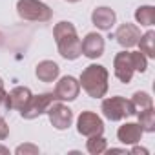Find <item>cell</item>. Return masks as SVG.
Listing matches in <instances>:
<instances>
[{"label":"cell","mask_w":155,"mask_h":155,"mask_svg":"<svg viewBox=\"0 0 155 155\" xmlns=\"http://www.w3.org/2000/svg\"><path fill=\"white\" fill-rule=\"evenodd\" d=\"M148 69V57L140 51H119L113 58V73L122 84H130L133 73H144Z\"/></svg>","instance_id":"1"},{"label":"cell","mask_w":155,"mask_h":155,"mask_svg":"<svg viewBox=\"0 0 155 155\" xmlns=\"http://www.w3.org/2000/svg\"><path fill=\"white\" fill-rule=\"evenodd\" d=\"M53 38L57 42V48H58V53L62 58L66 60H77L81 55H82V49H81V38L77 35V29L71 22L68 20H62L58 24H55L53 28Z\"/></svg>","instance_id":"2"},{"label":"cell","mask_w":155,"mask_h":155,"mask_svg":"<svg viewBox=\"0 0 155 155\" xmlns=\"http://www.w3.org/2000/svg\"><path fill=\"white\" fill-rule=\"evenodd\" d=\"M108 81H110V73H108V69L104 66H101V64H90V66H86L82 69L79 84L88 93V97H91V99H102L108 93V88H110Z\"/></svg>","instance_id":"3"},{"label":"cell","mask_w":155,"mask_h":155,"mask_svg":"<svg viewBox=\"0 0 155 155\" xmlns=\"http://www.w3.org/2000/svg\"><path fill=\"white\" fill-rule=\"evenodd\" d=\"M101 111H102V115H104L108 120H111V122L122 120V119H126V117H133V115L137 113V110H135V106L131 104V101H128V99H124V97H120V95L104 99L102 104H101Z\"/></svg>","instance_id":"4"},{"label":"cell","mask_w":155,"mask_h":155,"mask_svg":"<svg viewBox=\"0 0 155 155\" xmlns=\"http://www.w3.org/2000/svg\"><path fill=\"white\" fill-rule=\"evenodd\" d=\"M17 13L22 20L28 22H49L53 17L51 8L40 0H18Z\"/></svg>","instance_id":"5"},{"label":"cell","mask_w":155,"mask_h":155,"mask_svg":"<svg viewBox=\"0 0 155 155\" xmlns=\"http://www.w3.org/2000/svg\"><path fill=\"white\" fill-rule=\"evenodd\" d=\"M55 101H57V99H55V95H53V93H40V95H33V97L29 99V102L20 110V115H22V119H26V120H33V119H37V117L44 115V113L48 111L49 104H51V102H55Z\"/></svg>","instance_id":"6"},{"label":"cell","mask_w":155,"mask_h":155,"mask_svg":"<svg viewBox=\"0 0 155 155\" xmlns=\"http://www.w3.org/2000/svg\"><path fill=\"white\" fill-rule=\"evenodd\" d=\"M77 131L84 137L102 135L104 133V122L95 111H82L77 119Z\"/></svg>","instance_id":"7"},{"label":"cell","mask_w":155,"mask_h":155,"mask_svg":"<svg viewBox=\"0 0 155 155\" xmlns=\"http://www.w3.org/2000/svg\"><path fill=\"white\" fill-rule=\"evenodd\" d=\"M48 119L55 130H68L73 124V111L62 102H51L48 108Z\"/></svg>","instance_id":"8"},{"label":"cell","mask_w":155,"mask_h":155,"mask_svg":"<svg viewBox=\"0 0 155 155\" xmlns=\"http://www.w3.org/2000/svg\"><path fill=\"white\" fill-rule=\"evenodd\" d=\"M79 93H81V84L71 75H66L62 79H58V82L55 86V91H53L55 99L60 101V102H71L79 97Z\"/></svg>","instance_id":"9"},{"label":"cell","mask_w":155,"mask_h":155,"mask_svg":"<svg viewBox=\"0 0 155 155\" xmlns=\"http://www.w3.org/2000/svg\"><path fill=\"white\" fill-rule=\"evenodd\" d=\"M140 28L137 24H130V22H124L117 28L115 31V40L119 42V46H122L124 49H130V48H135L139 38H140Z\"/></svg>","instance_id":"10"},{"label":"cell","mask_w":155,"mask_h":155,"mask_svg":"<svg viewBox=\"0 0 155 155\" xmlns=\"http://www.w3.org/2000/svg\"><path fill=\"white\" fill-rule=\"evenodd\" d=\"M81 49H82V55L95 60L99 57L104 55V37L99 35V33H88L82 40H81Z\"/></svg>","instance_id":"11"},{"label":"cell","mask_w":155,"mask_h":155,"mask_svg":"<svg viewBox=\"0 0 155 155\" xmlns=\"http://www.w3.org/2000/svg\"><path fill=\"white\" fill-rule=\"evenodd\" d=\"M91 22L101 31H111V28L117 22V13L111 8H108V6L95 8L93 13H91Z\"/></svg>","instance_id":"12"},{"label":"cell","mask_w":155,"mask_h":155,"mask_svg":"<svg viewBox=\"0 0 155 155\" xmlns=\"http://www.w3.org/2000/svg\"><path fill=\"white\" fill-rule=\"evenodd\" d=\"M142 128L139 126V122H124L119 130H117V139L126 144V146H133L137 142H140L142 139Z\"/></svg>","instance_id":"13"},{"label":"cell","mask_w":155,"mask_h":155,"mask_svg":"<svg viewBox=\"0 0 155 155\" xmlns=\"http://www.w3.org/2000/svg\"><path fill=\"white\" fill-rule=\"evenodd\" d=\"M35 75L40 82H55L60 75V68L53 60H40L35 68Z\"/></svg>","instance_id":"14"},{"label":"cell","mask_w":155,"mask_h":155,"mask_svg":"<svg viewBox=\"0 0 155 155\" xmlns=\"http://www.w3.org/2000/svg\"><path fill=\"white\" fill-rule=\"evenodd\" d=\"M31 97H33V93H31V90L28 86H17V88H13L9 91V106H11V110L20 111L29 102Z\"/></svg>","instance_id":"15"},{"label":"cell","mask_w":155,"mask_h":155,"mask_svg":"<svg viewBox=\"0 0 155 155\" xmlns=\"http://www.w3.org/2000/svg\"><path fill=\"white\" fill-rule=\"evenodd\" d=\"M137 46H139V51L144 53L148 58H155V31L148 29L146 33H142Z\"/></svg>","instance_id":"16"},{"label":"cell","mask_w":155,"mask_h":155,"mask_svg":"<svg viewBox=\"0 0 155 155\" xmlns=\"http://www.w3.org/2000/svg\"><path fill=\"white\" fill-rule=\"evenodd\" d=\"M135 115L139 119V126L142 128V131H146V133L155 131V110H153V106H150L146 110H140Z\"/></svg>","instance_id":"17"},{"label":"cell","mask_w":155,"mask_h":155,"mask_svg":"<svg viewBox=\"0 0 155 155\" xmlns=\"http://www.w3.org/2000/svg\"><path fill=\"white\" fill-rule=\"evenodd\" d=\"M135 20L137 24L144 28H151L155 24V8L153 6H139L135 9Z\"/></svg>","instance_id":"18"},{"label":"cell","mask_w":155,"mask_h":155,"mask_svg":"<svg viewBox=\"0 0 155 155\" xmlns=\"http://www.w3.org/2000/svg\"><path fill=\"white\" fill-rule=\"evenodd\" d=\"M86 150H88L91 155H101V153H106V150H108V140H106L102 135H93V137H88V140H86Z\"/></svg>","instance_id":"19"},{"label":"cell","mask_w":155,"mask_h":155,"mask_svg":"<svg viewBox=\"0 0 155 155\" xmlns=\"http://www.w3.org/2000/svg\"><path fill=\"white\" fill-rule=\"evenodd\" d=\"M131 104L135 106L137 111H140V110H146V108L153 106V99H151V95L146 93V91H135L133 97H131Z\"/></svg>","instance_id":"20"},{"label":"cell","mask_w":155,"mask_h":155,"mask_svg":"<svg viewBox=\"0 0 155 155\" xmlns=\"http://www.w3.org/2000/svg\"><path fill=\"white\" fill-rule=\"evenodd\" d=\"M38 146H35V144H29V142H26V144H20L17 150H15V153L17 155H38Z\"/></svg>","instance_id":"21"},{"label":"cell","mask_w":155,"mask_h":155,"mask_svg":"<svg viewBox=\"0 0 155 155\" xmlns=\"http://www.w3.org/2000/svg\"><path fill=\"white\" fill-rule=\"evenodd\" d=\"M9 110H11V106H9V93L4 88H0V113H8Z\"/></svg>","instance_id":"22"},{"label":"cell","mask_w":155,"mask_h":155,"mask_svg":"<svg viewBox=\"0 0 155 155\" xmlns=\"http://www.w3.org/2000/svg\"><path fill=\"white\" fill-rule=\"evenodd\" d=\"M9 137V126L6 122V119L0 115V140H6Z\"/></svg>","instance_id":"23"},{"label":"cell","mask_w":155,"mask_h":155,"mask_svg":"<svg viewBox=\"0 0 155 155\" xmlns=\"http://www.w3.org/2000/svg\"><path fill=\"white\" fill-rule=\"evenodd\" d=\"M131 153H135V155H139V153H140V155H148V150H146V148H140V146H135V144H133V148H131Z\"/></svg>","instance_id":"24"},{"label":"cell","mask_w":155,"mask_h":155,"mask_svg":"<svg viewBox=\"0 0 155 155\" xmlns=\"http://www.w3.org/2000/svg\"><path fill=\"white\" fill-rule=\"evenodd\" d=\"M108 153H126V150H122V148H111V150H106Z\"/></svg>","instance_id":"25"},{"label":"cell","mask_w":155,"mask_h":155,"mask_svg":"<svg viewBox=\"0 0 155 155\" xmlns=\"http://www.w3.org/2000/svg\"><path fill=\"white\" fill-rule=\"evenodd\" d=\"M0 153H4V155H9V150L6 146H0Z\"/></svg>","instance_id":"26"},{"label":"cell","mask_w":155,"mask_h":155,"mask_svg":"<svg viewBox=\"0 0 155 155\" xmlns=\"http://www.w3.org/2000/svg\"><path fill=\"white\" fill-rule=\"evenodd\" d=\"M0 88H4V79L0 77Z\"/></svg>","instance_id":"27"},{"label":"cell","mask_w":155,"mask_h":155,"mask_svg":"<svg viewBox=\"0 0 155 155\" xmlns=\"http://www.w3.org/2000/svg\"><path fill=\"white\" fill-rule=\"evenodd\" d=\"M66 2H71V4H75V2H81V0H66Z\"/></svg>","instance_id":"28"}]
</instances>
